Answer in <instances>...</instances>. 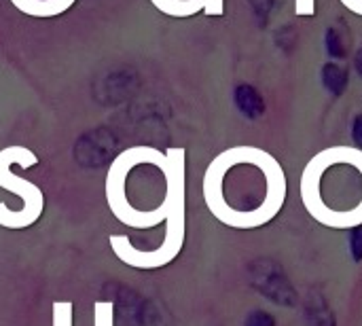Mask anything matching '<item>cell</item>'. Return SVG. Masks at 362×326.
I'll use <instances>...</instances> for the list:
<instances>
[{"instance_id":"cell-13","label":"cell","mask_w":362,"mask_h":326,"mask_svg":"<svg viewBox=\"0 0 362 326\" xmlns=\"http://www.w3.org/2000/svg\"><path fill=\"white\" fill-rule=\"evenodd\" d=\"M350 252L354 261H362V223L350 229Z\"/></svg>"},{"instance_id":"cell-2","label":"cell","mask_w":362,"mask_h":326,"mask_svg":"<svg viewBox=\"0 0 362 326\" xmlns=\"http://www.w3.org/2000/svg\"><path fill=\"white\" fill-rule=\"evenodd\" d=\"M106 204L112 216L138 231L165 223L172 204L170 161L155 146H129L121 151L106 174Z\"/></svg>"},{"instance_id":"cell-11","label":"cell","mask_w":362,"mask_h":326,"mask_svg":"<svg viewBox=\"0 0 362 326\" xmlns=\"http://www.w3.org/2000/svg\"><path fill=\"white\" fill-rule=\"evenodd\" d=\"M93 326H115V303L95 301L93 303Z\"/></svg>"},{"instance_id":"cell-19","label":"cell","mask_w":362,"mask_h":326,"mask_svg":"<svg viewBox=\"0 0 362 326\" xmlns=\"http://www.w3.org/2000/svg\"><path fill=\"white\" fill-rule=\"evenodd\" d=\"M356 68H358V72L362 74V47L358 49V53H356Z\"/></svg>"},{"instance_id":"cell-9","label":"cell","mask_w":362,"mask_h":326,"mask_svg":"<svg viewBox=\"0 0 362 326\" xmlns=\"http://www.w3.org/2000/svg\"><path fill=\"white\" fill-rule=\"evenodd\" d=\"M305 325L308 326H337L335 312L327 303V299L318 293L312 291L310 297L305 299Z\"/></svg>"},{"instance_id":"cell-6","label":"cell","mask_w":362,"mask_h":326,"mask_svg":"<svg viewBox=\"0 0 362 326\" xmlns=\"http://www.w3.org/2000/svg\"><path fill=\"white\" fill-rule=\"evenodd\" d=\"M255 286L261 295H265L272 303L282 308H295L299 303V295L291 284L288 276L276 261H261L257 265Z\"/></svg>"},{"instance_id":"cell-1","label":"cell","mask_w":362,"mask_h":326,"mask_svg":"<svg viewBox=\"0 0 362 326\" xmlns=\"http://www.w3.org/2000/svg\"><path fill=\"white\" fill-rule=\"evenodd\" d=\"M286 178L280 163L257 146H233L212 159L204 174V199L216 221L255 229L284 206Z\"/></svg>"},{"instance_id":"cell-12","label":"cell","mask_w":362,"mask_h":326,"mask_svg":"<svg viewBox=\"0 0 362 326\" xmlns=\"http://www.w3.org/2000/svg\"><path fill=\"white\" fill-rule=\"evenodd\" d=\"M325 83H327V87L333 91V93H341L344 91V87H346V72L339 68V66H335V64H329L327 68H325Z\"/></svg>"},{"instance_id":"cell-4","label":"cell","mask_w":362,"mask_h":326,"mask_svg":"<svg viewBox=\"0 0 362 326\" xmlns=\"http://www.w3.org/2000/svg\"><path fill=\"white\" fill-rule=\"evenodd\" d=\"M170 161V182H172V204L165 216V233L159 246L153 250L136 248L125 233H115L108 238L112 255L132 269L153 272L170 265L182 250L187 233V151L182 146H170L165 151Z\"/></svg>"},{"instance_id":"cell-3","label":"cell","mask_w":362,"mask_h":326,"mask_svg":"<svg viewBox=\"0 0 362 326\" xmlns=\"http://www.w3.org/2000/svg\"><path fill=\"white\" fill-rule=\"evenodd\" d=\"M303 204L314 219L331 227L362 223V149L335 146L318 153L301 180Z\"/></svg>"},{"instance_id":"cell-17","label":"cell","mask_w":362,"mask_h":326,"mask_svg":"<svg viewBox=\"0 0 362 326\" xmlns=\"http://www.w3.org/2000/svg\"><path fill=\"white\" fill-rule=\"evenodd\" d=\"M348 11H352L354 15H361L362 17V0H339Z\"/></svg>"},{"instance_id":"cell-5","label":"cell","mask_w":362,"mask_h":326,"mask_svg":"<svg viewBox=\"0 0 362 326\" xmlns=\"http://www.w3.org/2000/svg\"><path fill=\"white\" fill-rule=\"evenodd\" d=\"M19 165L21 170H30L38 163V157L34 151L25 146H4L0 151V189L17 195L21 199L19 210H11L6 204H0V227L8 231H21L32 227L42 210H45V195L38 185L17 176L13 172V165Z\"/></svg>"},{"instance_id":"cell-16","label":"cell","mask_w":362,"mask_h":326,"mask_svg":"<svg viewBox=\"0 0 362 326\" xmlns=\"http://www.w3.org/2000/svg\"><path fill=\"white\" fill-rule=\"evenodd\" d=\"M327 40H329V53H333V55H341L339 40L335 38V32H333V30H329V36H327Z\"/></svg>"},{"instance_id":"cell-7","label":"cell","mask_w":362,"mask_h":326,"mask_svg":"<svg viewBox=\"0 0 362 326\" xmlns=\"http://www.w3.org/2000/svg\"><path fill=\"white\" fill-rule=\"evenodd\" d=\"M151 4L170 17H193L206 13L208 17H221L225 13V0H151Z\"/></svg>"},{"instance_id":"cell-10","label":"cell","mask_w":362,"mask_h":326,"mask_svg":"<svg viewBox=\"0 0 362 326\" xmlns=\"http://www.w3.org/2000/svg\"><path fill=\"white\" fill-rule=\"evenodd\" d=\"M51 326H74V305H72V301H53V305H51Z\"/></svg>"},{"instance_id":"cell-8","label":"cell","mask_w":362,"mask_h":326,"mask_svg":"<svg viewBox=\"0 0 362 326\" xmlns=\"http://www.w3.org/2000/svg\"><path fill=\"white\" fill-rule=\"evenodd\" d=\"M76 0H11V4L28 15V17H38V19H49V17H57L66 11L72 8Z\"/></svg>"},{"instance_id":"cell-18","label":"cell","mask_w":362,"mask_h":326,"mask_svg":"<svg viewBox=\"0 0 362 326\" xmlns=\"http://www.w3.org/2000/svg\"><path fill=\"white\" fill-rule=\"evenodd\" d=\"M354 140H356V144L362 146V115L361 117H356V121H354Z\"/></svg>"},{"instance_id":"cell-14","label":"cell","mask_w":362,"mask_h":326,"mask_svg":"<svg viewBox=\"0 0 362 326\" xmlns=\"http://www.w3.org/2000/svg\"><path fill=\"white\" fill-rule=\"evenodd\" d=\"M246 326H276V318L269 314V312H263V310H257L248 316V322Z\"/></svg>"},{"instance_id":"cell-15","label":"cell","mask_w":362,"mask_h":326,"mask_svg":"<svg viewBox=\"0 0 362 326\" xmlns=\"http://www.w3.org/2000/svg\"><path fill=\"white\" fill-rule=\"evenodd\" d=\"M295 13L299 17L316 15V0H295Z\"/></svg>"}]
</instances>
